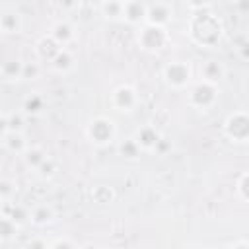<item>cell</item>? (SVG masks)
Instances as JSON below:
<instances>
[{
  "instance_id": "cell-16",
  "label": "cell",
  "mask_w": 249,
  "mask_h": 249,
  "mask_svg": "<svg viewBox=\"0 0 249 249\" xmlns=\"http://www.w3.org/2000/svg\"><path fill=\"white\" fill-rule=\"evenodd\" d=\"M23 64L25 62H21V60H6L4 64H2V76H4V80H19L21 76H23Z\"/></svg>"
},
{
  "instance_id": "cell-25",
  "label": "cell",
  "mask_w": 249,
  "mask_h": 249,
  "mask_svg": "<svg viewBox=\"0 0 249 249\" xmlns=\"http://www.w3.org/2000/svg\"><path fill=\"white\" fill-rule=\"evenodd\" d=\"M37 171L41 173V177H51V175H53V171H54V161L47 158V160L41 163V167H39Z\"/></svg>"
},
{
  "instance_id": "cell-31",
  "label": "cell",
  "mask_w": 249,
  "mask_h": 249,
  "mask_svg": "<svg viewBox=\"0 0 249 249\" xmlns=\"http://www.w3.org/2000/svg\"><path fill=\"white\" fill-rule=\"evenodd\" d=\"M235 6H237L241 12H247V10H249V0H237Z\"/></svg>"
},
{
  "instance_id": "cell-4",
  "label": "cell",
  "mask_w": 249,
  "mask_h": 249,
  "mask_svg": "<svg viewBox=\"0 0 249 249\" xmlns=\"http://www.w3.org/2000/svg\"><path fill=\"white\" fill-rule=\"evenodd\" d=\"M218 99V89H216V84L214 82H208V80H202L200 84H196L193 89H191V95H189V103L198 107V109H206L210 105H214Z\"/></svg>"
},
{
  "instance_id": "cell-20",
  "label": "cell",
  "mask_w": 249,
  "mask_h": 249,
  "mask_svg": "<svg viewBox=\"0 0 249 249\" xmlns=\"http://www.w3.org/2000/svg\"><path fill=\"white\" fill-rule=\"evenodd\" d=\"M53 220V210L47 206V204H39L31 210V222L35 226H45Z\"/></svg>"
},
{
  "instance_id": "cell-9",
  "label": "cell",
  "mask_w": 249,
  "mask_h": 249,
  "mask_svg": "<svg viewBox=\"0 0 249 249\" xmlns=\"http://www.w3.org/2000/svg\"><path fill=\"white\" fill-rule=\"evenodd\" d=\"M2 146H4L8 152H12V154H25L27 148H29L25 136H23L21 132H14V130L2 132Z\"/></svg>"
},
{
  "instance_id": "cell-10",
  "label": "cell",
  "mask_w": 249,
  "mask_h": 249,
  "mask_svg": "<svg viewBox=\"0 0 249 249\" xmlns=\"http://www.w3.org/2000/svg\"><path fill=\"white\" fill-rule=\"evenodd\" d=\"M160 138H161L160 132H158L156 126H152V124L142 126V128L138 130V134H136V142L140 144L142 150H154Z\"/></svg>"
},
{
  "instance_id": "cell-15",
  "label": "cell",
  "mask_w": 249,
  "mask_h": 249,
  "mask_svg": "<svg viewBox=\"0 0 249 249\" xmlns=\"http://www.w3.org/2000/svg\"><path fill=\"white\" fill-rule=\"evenodd\" d=\"M51 64H53V68H54L56 72H68V70L72 68V64H74V58H72V54L62 47V49L53 56Z\"/></svg>"
},
{
  "instance_id": "cell-3",
  "label": "cell",
  "mask_w": 249,
  "mask_h": 249,
  "mask_svg": "<svg viewBox=\"0 0 249 249\" xmlns=\"http://www.w3.org/2000/svg\"><path fill=\"white\" fill-rule=\"evenodd\" d=\"M88 136L93 144L105 146L115 138V123L107 117H95L88 126Z\"/></svg>"
},
{
  "instance_id": "cell-24",
  "label": "cell",
  "mask_w": 249,
  "mask_h": 249,
  "mask_svg": "<svg viewBox=\"0 0 249 249\" xmlns=\"http://www.w3.org/2000/svg\"><path fill=\"white\" fill-rule=\"evenodd\" d=\"M39 72H41V68H39L37 62H25L23 64V76H21V80H35L39 76Z\"/></svg>"
},
{
  "instance_id": "cell-27",
  "label": "cell",
  "mask_w": 249,
  "mask_h": 249,
  "mask_svg": "<svg viewBox=\"0 0 249 249\" xmlns=\"http://www.w3.org/2000/svg\"><path fill=\"white\" fill-rule=\"evenodd\" d=\"M210 6V0H189V8L191 10H206Z\"/></svg>"
},
{
  "instance_id": "cell-17",
  "label": "cell",
  "mask_w": 249,
  "mask_h": 249,
  "mask_svg": "<svg viewBox=\"0 0 249 249\" xmlns=\"http://www.w3.org/2000/svg\"><path fill=\"white\" fill-rule=\"evenodd\" d=\"M23 115L21 113H8L2 117V132H21L23 130Z\"/></svg>"
},
{
  "instance_id": "cell-13",
  "label": "cell",
  "mask_w": 249,
  "mask_h": 249,
  "mask_svg": "<svg viewBox=\"0 0 249 249\" xmlns=\"http://www.w3.org/2000/svg\"><path fill=\"white\" fill-rule=\"evenodd\" d=\"M0 25H2V31L4 33H19L21 29V18L18 12H4L2 14V19H0Z\"/></svg>"
},
{
  "instance_id": "cell-1",
  "label": "cell",
  "mask_w": 249,
  "mask_h": 249,
  "mask_svg": "<svg viewBox=\"0 0 249 249\" xmlns=\"http://www.w3.org/2000/svg\"><path fill=\"white\" fill-rule=\"evenodd\" d=\"M138 43L144 51H160L167 43V31L161 25L146 23L138 33Z\"/></svg>"
},
{
  "instance_id": "cell-8",
  "label": "cell",
  "mask_w": 249,
  "mask_h": 249,
  "mask_svg": "<svg viewBox=\"0 0 249 249\" xmlns=\"http://www.w3.org/2000/svg\"><path fill=\"white\" fill-rule=\"evenodd\" d=\"M146 14H148V6L140 0H126L124 2V18L130 25H138L140 21L146 19Z\"/></svg>"
},
{
  "instance_id": "cell-21",
  "label": "cell",
  "mask_w": 249,
  "mask_h": 249,
  "mask_svg": "<svg viewBox=\"0 0 249 249\" xmlns=\"http://www.w3.org/2000/svg\"><path fill=\"white\" fill-rule=\"evenodd\" d=\"M18 224L8 216V214H4L2 216V220H0V239L2 241H8L10 237H14L16 235V231H18Z\"/></svg>"
},
{
  "instance_id": "cell-30",
  "label": "cell",
  "mask_w": 249,
  "mask_h": 249,
  "mask_svg": "<svg viewBox=\"0 0 249 249\" xmlns=\"http://www.w3.org/2000/svg\"><path fill=\"white\" fill-rule=\"evenodd\" d=\"M74 241H66V239H56L53 243H49V247H74Z\"/></svg>"
},
{
  "instance_id": "cell-11",
  "label": "cell",
  "mask_w": 249,
  "mask_h": 249,
  "mask_svg": "<svg viewBox=\"0 0 249 249\" xmlns=\"http://www.w3.org/2000/svg\"><path fill=\"white\" fill-rule=\"evenodd\" d=\"M51 37L58 43V45H68L70 41H72V37H74V29L66 23V21H58L53 29H51Z\"/></svg>"
},
{
  "instance_id": "cell-32",
  "label": "cell",
  "mask_w": 249,
  "mask_h": 249,
  "mask_svg": "<svg viewBox=\"0 0 249 249\" xmlns=\"http://www.w3.org/2000/svg\"><path fill=\"white\" fill-rule=\"evenodd\" d=\"M29 247H49V243H47V241H39V239H35V241H29Z\"/></svg>"
},
{
  "instance_id": "cell-5",
  "label": "cell",
  "mask_w": 249,
  "mask_h": 249,
  "mask_svg": "<svg viewBox=\"0 0 249 249\" xmlns=\"http://www.w3.org/2000/svg\"><path fill=\"white\" fill-rule=\"evenodd\" d=\"M163 78L171 88H185L191 80V68L183 60H173L163 68Z\"/></svg>"
},
{
  "instance_id": "cell-28",
  "label": "cell",
  "mask_w": 249,
  "mask_h": 249,
  "mask_svg": "<svg viewBox=\"0 0 249 249\" xmlns=\"http://www.w3.org/2000/svg\"><path fill=\"white\" fill-rule=\"evenodd\" d=\"M169 148H171V144L167 142V138H163V136H161V138L158 140V144H156V148H154V150H156L158 154H165Z\"/></svg>"
},
{
  "instance_id": "cell-23",
  "label": "cell",
  "mask_w": 249,
  "mask_h": 249,
  "mask_svg": "<svg viewBox=\"0 0 249 249\" xmlns=\"http://www.w3.org/2000/svg\"><path fill=\"white\" fill-rule=\"evenodd\" d=\"M8 216H10V218H12V220H14L18 226H23L25 222H29V220H31V212H29L27 208L19 206V204H14Z\"/></svg>"
},
{
  "instance_id": "cell-7",
  "label": "cell",
  "mask_w": 249,
  "mask_h": 249,
  "mask_svg": "<svg viewBox=\"0 0 249 249\" xmlns=\"http://www.w3.org/2000/svg\"><path fill=\"white\" fill-rule=\"evenodd\" d=\"M171 19V10L167 4L163 2H156V4H150L148 6V14H146V21L148 23H154V25H161L165 27Z\"/></svg>"
},
{
  "instance_id": "cell-12",
  "label": "cell",
  "mask_w": 249,
  "mask_h": 249,
  "mask_svg": "<svg viewBox=\"0 0 249 249\" xmlns=\"http://www.w3.org/2000/svg\"><path fill=\"white\" fill-rule=\"evenodd\" d=\"M101 12L107 19H121V18H124V2L123 0H103Z\"/></svg>"
},
{
  "instance_id": "cell-2",
  "label": "cell",
  "mask_w": 249,
  "mask_h": 249,
  "mask_svg": "<svg viewBox=\"0 0 249 249\" xmlns=\"http://www.w3.org/2000/svg\"><path fill=\"white\" fill-rule=\"evenodd\" d=\"M224 130L233 142H247L249 140V113H243V111L231 113L224 123Z\"/></svg>"
},
{
  "instance_id": "cell-18",
  "label": "cell",
  "mask_w": 249,
  "mask_h": 249,
  "mask_svg": "<svg viewBox=\"0 0 249 249\" xmlns=\"http://www.w3.org/2000/svg\"><path fill=\"white\" fill-rule=\"evenodd\" d=\"M202 76H204V80L218 84V82L222 80V76H224V66H222L218 60H208V62L202 66Z\"/></svg>"
},
{
  "instance_id": "cell-14",
  "label": "cell",
  "mask_w": 249,
  "mask_h": 249,
  "mask_svg": "<svg viewBox=\"0 0 249 249\" xmlns=\"http://www.w3.org/2000/svg\"><path fill=\"white\" fill-rule=\"evenodd\" d=\"M23 160H25L27 167H31V169H39L41 163L47 160V154H45V150L39 148V146H29L27 152L23 154Z\"/></svg>"
},
{
  "instance_id": "cell-19",
  "label": "cell",
  "mask_w": 249,
  "mask_h": 249,
  "mask_svg": "<svg viewBox=\"0 0 249 249\" xmlns=\"http://www.w3.org/2000/svg\"><path fill=\"white\" fill-rule=\"evenodd\" d=\"M43 107H45V99L39 93H31L23 101V113H27V115H39L43 111Z\"/></svg>"
},
{
  "instance_id": "cell-6",
  "label": "cell",
  "mask_w": 249,
  "mask_h": 249,
  "mask_svg": "<svg viewBox=\"0 0 249 249\" xmlns=\"http://www.w3.org/2000/svg\"><path fill=\"white\" fill-rule=\"evenodd\" d=\"M113 107L117 111H123V113H130L134 111V107L138 105V93L134 91V88L130 86H121L115 89L113 93Z\"/></svg>"
},
{
  "instance_id": "cell-22",
  "label": "cell",
  "mask_w": 249,
  "mask_h": 249,
  "mask_svg": "<svg viewBox=\"0 0 249 249\" xmlns=\"http://www.w3.org/2000/svg\"><path fill=\"white\" fill-rule=\"evenodd\" d=\"M140 144L136 142V138H126L124 142H121V146H119V152L124 156V158H128V160H136L138 158V154H140Z\"/></svg>"
},
{
  "instance_id": "cell-29",
  "label": "cell",
  "mask_w": 249,
  "mask_h": 249,
  "mask_svg": "<svg viewBox=\"0 0 249 249\" xmlns=\"http://www.w3.org/2000/svg\"><path fill=\"white\" fill-rule=\"evenodd\" d=\"M10 187H12V185H10L6 179L0 183V196H2V200H4V202H6V200H8V196H10V191H12Z\"/></svg>"
},
{
  "instance_id": "cell-26",
  "label": "cell",
  "mask_w": 249,
  "mask_h": 249,
  "mask_svg": "<svg viewBox=\"0 0 249 249\" xmlns=\"http://www.w3.org/2000/svg\"><path fill=\"white\" fill-rule=\"evenodd\" d=\"M239 195H241L245 200H249V173L243 175L241 181H239Z\"/></svg>"
}]
</instances>
